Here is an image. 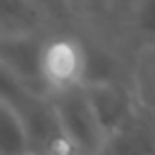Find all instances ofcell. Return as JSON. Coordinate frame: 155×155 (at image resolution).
Masks as SVG:
<instances>
[{"label":"cell","mask_w":155,"mask_h":155,"mask_svg":"<svg viewBox=\"0 0 155 155\" xmlns=\"http://www.w3.org/2000/svg\"><path fill=\"white\" fill-rule=\"evenodd\" d=\"M130 83L142 110L155 119V45L135 47L130 63Z\"/></svg>","instance_id":"obj_8"},{"label":"cell","mask_w":155,"mask_h":155,"mask_svg":"<svg viewBox=\"0 0 155 155\" xmlns=\"http://www.w3.org/2000/svg\"><path fill=\"white\" fill-rule=\"evenodd\" d=\"M106 137L115 135L142 110L130 81H101L83 85Z\"/></svg>","instance_id":"obj_4"},{"label":"cell","mask_w":155,"mask_h":155,"mask_svg":"<svg viewBox=\"0 0 155 155\" xmlns=\"http://www.w3.org/2000/svg\"><path fill=\"white\" fill-rule=\"evenodd\" d=\"M31 148V135L23 108L0 94V155H27Z\"/></svg>","instance_id":"obj_6"},{"label":"cell","mask_w":155,"mask_h":155,"mask_svg":"<svg viewBox=\"0 0 155 155\" xmlns=\"http://www.w3.org/2000/svg\"><path fill=\"white\" fill-rule=\"evenodd\" d=\"M47 20L31 0H0V34L43 31Z\"/></svg>","instance_id":"obj_9"},{"label":"cell","mask_w":155,"mask_h":155,"mask_svg":"<svg viewBox=\"0 0 155 155\" xmlns=\"http://www.w3.org/2000/svg\"><path fill=\"white\" fill-rule=\"evenodd\" d=\"M126 29L140 45H155V0H128Z\"/></svg>","instance_id":"obj_10"},{"label":"cell","mask_w":155,"mask_h":155,"mask_svg":"<svg viewBox=\"0 0 155 155\" xmlns=\"http://www.w3.org/2000/svg\"><path fill=\"white\" fill-rule=\"evenodd\" d=\"M27 155H52V153H45V151H36V148H31Z\"/></svg>","instance_id":"obj_14"},{"label":"cell","mask_w":155,"mask_h":155,"mask_svg":"<svg viewBox=\"0 0 155 155\" xmlns=\"http://www.w3.org/2000/svg\"><path fill=\"white\" fill-rule=\"evenodd\" d=\"M47 94L70 90L85 81V38L72 34H47L41 56Z\"/></svg>","instance_id":"obj_2"},{"label":"cell","mask_w":155,"mask_h":155,"mask_svg":"<svg viewBox=\"0 0 155 155\" xmlns=\"http://www.w3.org/2000/svg\"><path fill=\"white\" fill-rule=\"evenodd\" d=\"M92 155H113V153H110V148H108V144H104V146H101V148H99V151H97V153H92Z\"/></svg>","instance_id":"obj_13"},{"label":"cell","mask_w":155,"mask_h":155,"mask_svg":"<svg viewBox=\"0 0 155 155\" xmlns=\"http://www.w3.org/2000/svg\"><path fill=\"white\" fill-rule=\"evenodd\" d=\"M31 2H34L50 20L72 14V7H70V2H68V0H31Z\"/></svg>","instance_id":"obj_11"},{"label":"cell","mask_w":155,"mask_h":155,"mask_svg":"<svg viewBox=\"0 0 155 155\" xmlns=\"http://www.w3.org/2000/svg\"><path fill=\"white\" fill-rule=\"evenodd\" d=\"M47 31H14L0 34V65L36 97H47L41 72V56Z\"/></svg>","instance_id":"obj_3"},{"label":"cell","mask_w":155,"mask_h":155,"mask_svg":"<svg viewBox=\"0 0 155 155\" xmlns=\"http://www.w3.org/2000/svg\"><path fill=\"white\" fill-rule=\"evenodd\" d=\"M77 14H104L115 5V0H68Z\"/></svg>","instance_id":"obj_12"},{"label":"cell","mask_w":155,"mask_h":155,"mask_svg":"<svg viewBox=\"0 0 155 155\" xmlns=\"http://www.w3.org/2000/svg\"><path fill=\"white\" fill-rule=\"evenodd\" d=\"M47 97L54 106L68 140L72 142L79 155H92L108 142L83 85L52 92Z\"/></svg>","instance_id":"obj_1"},{"label":"cell","mask_w":155,"mask_h":155,"mask_svg":"<svg viewBox=\"0 0 155 155\" xmlns=\"http://www.w3.org/2000/svg\"><path fill=\"white\" fill-rule=\"evenodd\" d=\"M101 81H130V70H124L119 54L104 43L85 41V83Z\"/></svg>","instance_id":"obj_7"},{"label":"cell","mask_w":155,"mask_h":155,"mask_svg":"<svg viewBox=\"0 0 155 155\" xmlns=\"http://www.w3.org/2000/svg\"><path fill=\"white\" fill-rule=\"evenodd\" d=\"M106 144L113 155H155V119L140 110Z\"/></svg>","instance_id":"obj_5"}]
</instances>
